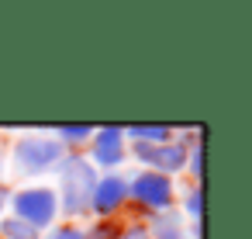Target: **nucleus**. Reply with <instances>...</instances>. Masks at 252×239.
Wrapping results in <instances>:
<instances>
[{"instance_id":"f257e3e1","label":"nucleus","mask_w":252,"mask_h":239,"mask_svg":"<svg viewBox=\"0 0 252 239\" xmlns=\"http://www.w3.org/2000/svg\"><path fill=\"white\" fill-rule=\"evenodd\" d=\"M56 201H59V218L63 222H83L90 215V191L97 184V170L90 166V159L83 153H66L56 163Z\"/></svg>"},{"instance_id":"f03ea898","label":"nucleus","mask_w":252,"mask_h":239,"mask_svg":"<svg viewBox=\"0 0 252 239\" xmlns=\"http://www.w3.org/2000/svg\"><path fill=\"white\" fill-rule=\"evenodd\" d=\"M63 156H66V149L56 142L52 132H21L11 139L7 166L25 180H38V177L52 173Z\"/></svg>"},{"instance_id":"7ed1b4c3","label":"nucleus","mask_w":252,"mask_h":239,"mask_svg":"<svg viewBox=\"0 0 252 239\" xmlns=\"http://www.w3.org/2000/svg\"><path fill=\"white\" fill-rule=\"evenodd\" d=\"M176 194H180V184L173 177H162L156 170H131L128 173V208L138 218L173 211Z\"/></svg>"},{"instance_id":"20e7f679","label":"nucleus","mask_w":252,"mask_h":239,"mask_svg":"<svg viewBox=\"0 0 252 239\" xmlns=\"http://www.w3.org/2000/svg\"><path fill=\"white\" fill-rule=\"evenodd\" d=\"M7 215L21 218L25 225H32L35 232H45L59 222V201L52 184L42 180H28L14 191H7Z\"/></svg>"},{"instance_id":"39448f33","label":"nucleus","mask_w":252,"mask_h":239,"mask_svg":"<svg viewBox=\"0 0 252 239\" xmlns=\"http://www.w3.org/2000/svg\"><path fill=\"white\" fill-rule=\"evenodd\" d=\"M83 156L90 159V166L97 173H114L128 166V139H125V125H94V139L83 149Z\"/></svg>"},{"instance_id":"423d86ee","label":"nucleus","mask_w":252,"mask_h":239,"mask_svg":"<svg viewBox=\"0 0 252 239\" xmlns=\"http://www.w3.org/2000/svg\"><path fill=\"white\" fill-rule=\"evenodd\" d=\"M128 211V173H100L90 191V218H125Z\"/></svg>"},{"instance_id":"0eeeda50","label":"nucleus","mask_w":252,"mask_h":239,"mask_svg":"<svg viewBox=\"0 0 252 239\" xmlns=\"http://www.w3.org/2000/svg\"><path fill=\"white\" fill-rule=\"evenodd\" d=\"M183 166H187V146H183L176 135H173L169 142H162V146H156V149H152L149 170H156V173H162V177L180 180V177H183Z\"/></svg>"},{"instance_id":"6e6552de","label":"nucleus","mask_w":252,"mask_h":239,"mask_svg":"<svg viewBox=\"0 0 252 239\" xmlns=\"http://www.w3.org/2000/svg\"><path fill=\"white\" fill-rule=\"evenodd\" d=\"M142 222H145L149 239H187V222H183V215L176 208L162 211V215H149Z\"/></svg>"},{"instance_id":"1a4fd4ad","label":"nucleus","mask_w":252,"mask_h":239,"mask_svg":"<svg viewBox=\"0 0 252 239\" xmlns=\"http://www.w3.org/2000/svg\"><path fill=\"white\" fill-rule=\"evenodd\" d=\"M176 211L183 215V222H204V187L200 184H187L176 194Z\"/></svg>"},{"instance_id":"9d476101","label":"nucleus","mask_w":252,"mask_h":239,"mask_svg":"<svg viewBox=\"0 0 252 239\" xmlns=\"http://www.w3.org/2000/svg\"><path fill=\"white\" fill-rule=\"evenodd\" d=\"M52 135L66 153H83L90 146V139H94V125H59Z\"/></svg>"},{"instance_id":"9b49d317","label":"nucleus","mask_w":252,"mask_h":239,"mask_svg":"<svg viewBox=\"0 0 252 239\" xmlns=\"http://www.w3.org/2000/svg\"><path fill=\"white\" fill-rule=\"evenodd\" d=\"M128 142H145V146H162L173 139V125H128L125 128Z\"/></svg>"},{"instance_id":"f8f14e48","label":"nucleus","mask_w":252,"mask_h":239,"mask_svg":"<svg viewBox=\"0 0 252 239\" xmlns=\"http://www.w3.org/2000/svg\"><path fill=\"white\" fill-rule=\"evenodd\" d=\"M83 229H87V239H121L125 218H94Z\"/></svg>"},{"instance_id":"ddd939ff","label":"nucleus","mask_w":252,"mask_h":239,"mask_svg":"<svg viewBox=\"0 0 252 239\" xmlns=\"http://www.w3.org/2000/svg\"><path fill=\"white\" fill-rule=\"evenodd\" d=\"M0 239H42V232H35L32 225H25L14 215H4L0 218Z\"/></svg>"},{"instance_id":"4468645a","label":"nucleus","mask_w":252,"mask_h":239,"mask_svg":"<svg viewBox=\"0 0 252 239\" xmlns=\"http://www.w3.org/2000/svg\"><path fill=\"white\" fill-rule=\"evenodd\" d=\"M42 239H87V229H83V222H56L52 229H45L42 232Z\"/></svg>"},{"instance_id":"2eb2a0df","label":"nucleus","mask_w":252,"mask_h":239,"mask_svg":"<svg viewBox=\"0 0 252 239\" xmlns=\"http://www.w3.org/2000/svg\"><path fill=\"white\" fill-rule=\"evenodd\" d=\"M183 177H190V184H200V180H204V146H190V149H187Z\"/></svg>"},{"instance_id":"dca6fc26","label":"nucleus","mask_w":252,"mask_h":239,"mask_svg":"<svg viewBox=\"0 0 252 239\" xmlns=\"http://www.w3.org/2000/svg\"><path fill=\"white\" fill-rule=\"evenodd\" d=\"M121 239H149V232H145V222H142V218H135V222H128V218H125Z\"/></svg>"},{"instance_id":"f3484780","label":"nucleus","mask_w":252,"mask_h":239,"mask_svg":"<svg viewBox=\"0 0 252 239\" xmlns=\"http://www.w3.org/2000/svg\"><path fill=\"white\" fill-rule=\"evenodd\" d=\"M7 215V187H0V218Z\"/></svg>"},{"instance_id":"a211bd4d","label":"nucleus","mask_w":252,"mask_h":239,"mask_svg":"<svg viewBox=\"0 0 252 239\" xmlns=\"http://www.w3.org/2000/svg\"><path fill=\"white\" fill-rule=\"evenodd\" d=\"M4 173H7V153H4V146H0V180H4Z\"/></svg>"}]
</instances>
